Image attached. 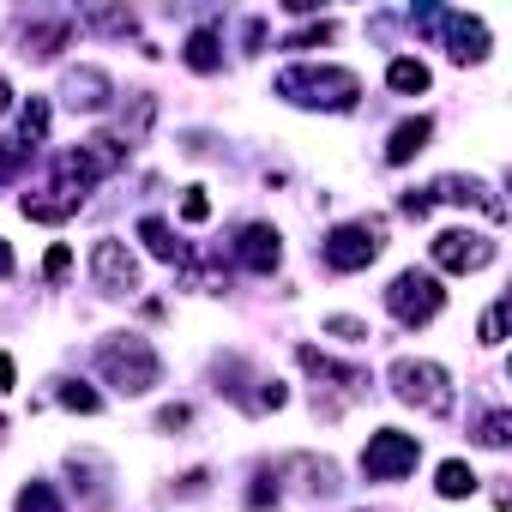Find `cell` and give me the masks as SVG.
Masks as SVG:
<instances>
[{"label": "cell", "mask_w": 512, "mask_h": 512, "mask_svg": "<svg viewBox=\"0 0 512 512\" xmlns=\"http://www.w3.org/2000/svg\"><path fill=\"white\" fill-rule=\"evenodd\" d=\"M386 308H392L398 326H428V320L446 308V290H440L434 272H398L392 290H386Z\"/></svg>", "instance_id": "7"}, {"label": "cell", "mask_w": 512, "mask_h": 512, "mask_svg": "<svg viewBox=\"0 0 512 512\" xmlns=\"http://www.w3.org/2000/svg\"><path fill=\"white\" fill-rule=\"evenodd\" d=\"M139 241L151 247V260H163V266H181V241H175V229L163 223V217H139Z\"/></svg>", "instance_id": "18"}, {"label": "cell", "mask_w": 512, "mask_h": 512, "mask_svg": "<svg viewBox=\"0 0 512 512\" xmlns=\"http://www.w3.org/2000/svg\"><path fill=\"white\" fill-rule=\"evenodd\" d=\"M79 205H85V193H73V187H61V181L43 187V193H25V199H19V211H25L31 223H67Z\"/></svg>", "instance_id": "15"}, {"label": "cell", "mask_w": 512, "mask_h": 512, "mask_svg": "<svg viewBox=\"0 0 512 512\" xmlns=\"http://www.w3.org/2000/svg\"><path fill=\"white\" fill-rule=\"evenodd\" d=\"M97 374H103L115 392L145 398V392L163 380V362H157L151 338H139V332H115V338H103V350H97Z\"/></svg>", "instance_id": "2"}, {"label": "cell", "mask_w": 512, "mask_h": 512, "mask_svg": "<svg viewBox=\"0 0 512 512\" xmlns=\"http://www.w3.org/2000/svg\"><path fill=\"white\" fill-rule=\"evenodd\" d=\"M157 428L169 434V428H187V404H169V410H157Z\"/></svg>", "instance_id": "34"}, {"label": "cell", "mask_w": 512, "mask_h": 512, "mask_svg": "<svg viewBox=\"0 0 512 512\" xmlns=\"http://www.w3.org/2000/svg\"><path fill=\"white\" fill-rule=\"evenodd\" d=\"M181 61H187L193 73H217V67H223V37H217L211 25H199V31L187 37V49H181Z\"/></svg>", "instance_id": "17"}, {"label": "cell", "mask_w": 512, "mask_h": 512, "mask_svg": "<svg viewBox=\"0 0 512 512\" xmlns=\"http://www.w3.org/2000/svg\"><path fill=\"white\" fill-rule=\"evenodd\" d=\"M19 512H67V506H61L55 482H25L19 488Z\"/></svg>", "instance_id": "24"}, {"label": "cell", "mask_w": 512, "mask_h": 512, "mask_svg": "<svg viewBox=\"0 0 512 512\" xmlns=\"http://www.w3.org/2000/svg\"><path fill=\"white\" fill-rule=\"evenodd\" d=\"M43 139H49V103H43V97H31V103L19 109V145H25V151H37Z\"/></svg>", "instance_id": "21"}, {"label": "cell", "mask_w": 512, "mask_h": 512, "mask_svg": "<svg viewBox=\"0 0 512 512\" xmlns=\"http://www.w3.org/2000/svg\"><path fill=\"white\" fill-rule=\"evenodd\" d=\"M428 253H434L440 272H482V266H494L500 247H494L482 229H440V235L428 241Z\"/></svg>", "instance_id": "9"}, {"label": "cell", "mask_w": 512, "mask_h": 512, "mask_svg": "<svg viewBox=\"0 0 512 512\" xmlns=\"http://www.w3.org/2000/svg\"><path fill=\"white\" fill-rule=\"evenodd\" d=\"M476 440H482V446H506V440H512V416H506V410H488L482 428H476Z\"/></svg>", "instance_id": "27"}, {"label": "cell", "mask_w": 512, "mask_h": 512, "mask_svg": "<svg viewBox=\"0 0 512 512\" xmlns=\"http://www.w3.org/2000/svg\"><path fill=\"white\" fill-rule=\"evenodd\" d=\"M61 404L79 410V416H97V410H103V398H97L91 386H79V380H61Z\"/></svg>", "instance_id": "26"}, {"label": "cell", "mask_w": 512, "mask_h": 512, "mask_svg": "<svg viewBox=\"0 0 512 512\" xmlns=\"http://www.w3.org/2000/svg\"><path fill=\"white\" fill-rule=\"evenodd\" d=\"M422 458V440L404 434V428H380L368 446H362V476L368 482H404Z\"/></svg>", "instance_id": "8"}, {"label": "cell", "mask_w": 512, "mask_h": 512, "mask_svg": "<svg viewBox=\"0 0 512 512\" xmlns=\"http://www.w3.org/2000/svg\"><path fill=\"white\" fill-rule=\"evenodd\" d=\"M181 217H187V223H205V217H211V199H205V187H187V199H181Z\"/></svg>", "instance_id": "31"}, {"label": "cell", "mask_w": 512, "mask_h": 512, "mask_svg": "<svg viewBox=\"0 0 512 512\" xmlns=\"http://www.w3.org/2000/svg\"><path fill=\"white\" fill-rule=\"evenodd\" d=\"M272 506H278V482H272V470H266L260 482L247 488V512H272Z\"/></svg>", "instance_id": "28"}, {"label": "cell", "mask_w": 512, "mask_h": 512, "mask_svg": "<svg viewBox=\"0 0 512 512\" xmlns=\"http://www.w3.org/2000/svg\"><path fill=\"white\" fill-rule=\"evenodd\" d=\"M500 338H506V296L482 314V344H500Z\"/></svg>", "instance_id": "29"}, {"label": "cell", "mask_w": 512, "mask_h": 512, "mask_svg": "<svg viewBox=\"0 0 512 512\" xmlns=\"http://www.w3.org/2000/svg\"><path fill=\"white\" fill-rule=\"evenodd\" d=\"M422 193H428V199H446V205H476V211L494 217V223L506 217V199H500L488 181H476V175H440V181L422 187Z\"/></svg>", "instance_id": "13"}, {"label": "cell", "mask_w": 512, "mask_h": 512, "mask_svg": "<svg viewBox=\"0 0 512 512\" xmlns=\"http://www.w3.org/2000/svg\"><path fill=\"white\" fill-rule=\"evenodd\" d=\"M67 37H73V19H55V25H31V31H25V43H31L25 55L49 61V55H61V43H67Z\"/></svg>", "instance_id": "20"}, {"label": "cell", "mask_w": 512, "mask_h": 512, "mask_svg": "<svg viewBox=\"0 0 512 512\" xmlns=\"http://www.w3.org/2000/svg\"><path fill=\"white\" fill-rule=\"evenodd\" d=\"M61 97H67V109H73V115H103V109H109V97H115V79H109L103 67H67Z\"/></svg>", "instance_id": "12"}, {"label": "cell", "mask_w": 512, "mask_h": 512, "mask_svg": "<svg viewBox=\"0 0 512 512\" xmlns=\"http://www.w3.org/2000/svg\"><path fill=\"white\" fill-rule=\"evenodd\" d=\"M380 247H386V223L380 217H362V223H338L326 241H320V260L332 272H368L380 260Z\"/></svg>", "instance_id": "6"}, {"label": "cell", "mask_w": 512, "mask_h": 512, "mask_svg": "<svg viewBox=\"0 0 512 512\" xmlns=\"http://www.w3.org/2000/svg\"><path fill=\"white\" fill-rule=\"evenodd\" d=\"M91 284H97L103 296H133V290H139V260H133L121 241L103 235V241L91 247Z\"/></svg>", "instance_id": "10"}, {"label": "cell", "mask_w": 512, "mask_h": 512, "mask_svg": "<svg viewBox=\"0 0 512 512\" xmlns=\"http://www.w3.org/2000/svg\"><path fill=\"white\" fill-rule=\"evenodd\" d=\"M43 272H49V278H67V272H73V247H49Z\"/></svg>", "instance_id": "33"}, {"label": "cell", "mask_w": 512, "mask_h": 512, "mask_svg": "<svg viewBox=\"0 0 512 512\" xmlns=\"http://www.w3.org/2000/svg\"><path fill=\"white\" fill-rule=\"evenodd\" d=\"M320 43H332V25H326V19H320V25H308V31H296L284 49H320Z\"/></svg>", "instance_id": "30"}, {"label": "cell", "mask_w": 512, "mask_h": 512, "mask_svg": "<svg viewBox=\"0 0 512 512\" xmlns=\"http://www.w3.org/2000/svg\"><path fill=\"white\" fill-rule=\"evenodd\" d=\"M296 362H302L314 380H326V392H338V410H344L350 398H368V386H374L362 368H344V362H332V356H326V350H314V344H302V350H296Z\"/></svg>", "instance_id": "11"}, {"label": "cell", "mask_w": 512, "mask_h": 512, "mask_svg": "<svg viewBox=\"0 0 512 512\" xmlns=\"http://www.w3.org/2000/svg\"><path fill=\"white\" fill-rule=\"evenodd\" d=\"M25 163H31V151H25L19 139H0V187H13V181L25 175Z\"/></svg>", "instance_id": "25"}, {"label": "cell", "mask_w": 512, "mask_h": 512, "mask_svg": "<svg viewBox=\"0 0 512 512\" xmlns=\"http://www.w3.org/2000/svg\"><path fill=\"white\" fill-rule=\"evenodd\" d=\"M19 386V368H13V356H0V392H13Z\"/></svg>", "instance_id": "36"}, {"label": "cell", "mask_w": 512, "mask_h": 512, "mask_svg": "<svg viewBox=\"0 0 512 512\" xmlns=\"http://www.w3.org/2000/svg\"><path fill=\"white\" fill-rule=\"evenodd\" d=\"M235 260L247 266V272H278V260H284V247H278V229L272 223H241L235 229Z\"/></svg>", "instance_id": "14"}, {"label": "cell", "mask_w": 512, "mask_h": 512, "mask_svg": "<svg viewBox=\"0 0 512 512\" xmlns=\"http://www.w3.org/2000/svg\"><path fill=\"white\" fill-rule=\"evenodd\" d=\"M410 31H416V37H440V43H446V55H452L458 67H476V61H488V25H482L476 13H452V7H416V13H410Z\"/></svg>", "instance_id": "3"}, {"label": "cell", "mask_w": 512, "mask_h": 512, "mask_svg": "<svg viewBox=\"0 0 512 512\" xmlns=\"http://www.w3.org/2000/svg\"><path fill=\"white\" fill-rule=\"evenodd\" d=\"M392 392L398 404L422 410V416H446L452 410V374L440 362H416V356H398L392 362Z\"/></svg>", "instance_id": "4"}, {"label": "cell", "mask_w": 512, "mask_h": 512, "mask_svg": "<svg viewBox=\"0 0 512 512\" xmlns=\"http://www.w3.org/2000/svg\"><path fill=\"white\" fill-rule=\"evenodd\" d=\"M434 488H440V500H464V494H476V470L458 464V458H446L440 476H434Z\"/></svg>", "instance_id": "22"}, {"label": "cell", "mask_w": 512, "mask_h": 512, "mask_svg": "<svg viewBox=\"0 0 512 512\" xmlns=\"http://www.w3.org/2000/svg\"><path fill=\"white\" fill-rule=\"evenodd\" d=\"M85 25H91V31H109V37H133V31H139L133 13H121V7H91Z\"/></svg>", "instance_id": "23"}, {"label": "cell", "mask_w": 512, "mask_h": 512, "mask_svg": "<svg viewBox=\"0 0 512 512\" xmlns=\"http://www.w3.org/2000/svg\"><path fill=\"white\" fill-rule=\"evenodd\" d=\"M13 109V85H7V73H0V115Z\"/></svg>", "instance_id": "38"}, {"label": "cell", "mask_w": 512, "mask_h": 512, "mask_svg": "<svg viewBox=\"0 0 512 512\" xmlns=\"http://www.w3.org/2000/svg\"><path fill=\"white\" fill-rule=\"evenodd\" d=\"M7 278H13V247L0 241V284H7Z\"/></svg>", "instance_id": "37"}, {"label": "cell", "mask_w": 512, "mask_h": 512, "mask_svg": "<svg viewBox=\"0 0 512 512\" xmlns=\"http://www.w3.org/2000/svg\"><path fill=\"white\" fill-rule=\"evenodd\" d=\"M205 482H211L205 470H187V476H181V494H205Z\"/></svg>", "instance_id": "35"}, {"label": "cell", "mask_w": 512, "mask_h": 512, "mask_svg": "<svg viewBox=\"0 0 512 512\" xmlns=\"http://www.w3.org/2000/svg\"><path fill=\"white\" fill-rule=\"evenodd\" d=\"M121 157H127V145H121L115 133H97V139L73 145V151L55 163V181H61V187H73V193H91L97 181H109V175L121 169Z\"/></svg>", "instance_id": "5"}, {"label": "cell", "mask_w": 512, "mask_h": 512, "mask_svg": "<svg viewBox=\"0 0 512 512\" xmlns=\"http://www.w3.org/2000/svg\"><path fill=\"white\" fill-rule=\"evenodd\" d=\"M386 85H392L398 97H422V91H428V67H422L416 55H398V61L386 67Z\"/></svg>", "instance_id": "19"}, {"label": "cell", "mask_w": 512, "mask_h": 512, "mask_svg": "<svg viewBox=\"0 0 512 512\" xmlns=\"http://www.w3.org/2000/svg\"><path fill=\"white\" fill-rule=\"evenodd\" d=\"M272 91L284 103H296V109H332V115H344V109L362 103V79L350 67H308V61L302 67H284Z\"/></svg>", "instance_id": "1"}, {"label": "cell", "mask_w": 512, "mask_h": 512, "mask_svg": "<svg viewBox=\"0 0 512 512\" xmlns=\"http://www.w3.org/2000/svg\"><path fill=\"white\" fill-rule=\"evenodd\" d=\"M434 139V121L428 115H410V121H398L392 127V139H386V163H410L422 145Z\"/></svg>", "instance_id": "16"}, {"label": "cell", "mask_w": 512, "mask_h": 512, "mask_svg": "<svg viewBox=\"0 0 512 512\" xmlns=\"http://www.w3.org/2000/svg\"><path fill=\"white\" fill-rule=\"evenodd\" d=\"M326 332H332V338H350V344H362V338H368V326H362V320H350V314H332V320H326Z\"/></svg>", "instance_id": "32"}]
</instances>
